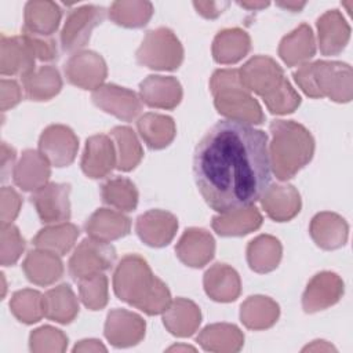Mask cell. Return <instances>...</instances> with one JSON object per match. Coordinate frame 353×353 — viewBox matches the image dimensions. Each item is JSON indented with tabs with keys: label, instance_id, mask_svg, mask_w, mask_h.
<instances>
[{
	"label": "cell",
	"instance_id": "obj_46",
	"mask_svg": "<svg viewBox=\"0 0 353 353\" xmlns=\"http://www.w3.org/2000/svg\"><path fill=\"white\" fill-rule=\"evenodd\" d=\"M0 262L3 266L14 265L25 250V239L12 223H1Z\"/></svg>",
	"mask_w": 353,
	"mask_h": 353
},
{
	"label": "cell",
	"instance_id": "obj_14",
	"mask_svg": "<svg viewBox=\"0 0 353 353\" xmlns=\"http://www.w3.org/2000/svg\"><path fill=\"white\" fill-rule=\"evenodd\" d=\"M343 291V281L336 273L320 272L307 283L302 295V307L306 313L324 310L339 302Z\"/></svg>",
	"mask_w": 353,
	"mask_h": 353
},
{
	"label": "cell",
	"instance_id": "obj_31",
	"mask_svg": "<svg viewBox=\"0 0 353 353\" xmlns=\"http://www.w3.org/2000/svg\"><path fill=\"white\" fill-rule=\"evenodd\" d=\"M251 50L248 33L239 28L221 30L212 41V57L222 65H233L241 61Z\"/></svg>",
	"mask_w": 353,
	"mask_h": 353
},
{
	"label": "cell",
	"instance_id": "obj_47",
	"mask_svg": "<svg viewBox=\"0 0 353 353\" xmlns=\"http://www.w3.org/2000/svg\"><path fill=\"white\" fill-rule=\"evenodd\" d=\"M266 108L274 114L292 113L301 105V97L285 80L270 97L263 99Z\"/></svg>",
	"mask_w": 353,
	"mask_h": 353
},
{
	"label": "cell",
	"instance_id": "obj_2",
	"mask_svg": "<svg viewBox=\"0 0 353 353\" xmlns=\"http://www.w3.org/2000/svg\"><path fill=\"white\" fill-rule=\"evenodd\" d=\"M113 290L119 299L149 316L163 313L172 301L168 287L137 254L125 255L119 262L113 273Z\"/></svg>",
	"mask_w": 353,
	"mask_h": 353
},
{
	"label": "cell",
	"instance_id": "obj_35",
	"mask_svg": "<svg viewBox=\"0 0 353 353\" xmlns=\"http://www.w3.org/2000/svg\"><path fill=\"white\" fill-rule=\"evenodd\" d=\"M43 312L44 317L61 324L73 321L79 313V302L70 285L61 284L48 290L43 295Z\"/></svg>",
	"mask_w": 353,
	"mask_h": 353
},
{
	"label": "cell",
	"instance_id": "obj_40",
	"mask_svg": "<svg viewBox=\"0 0 353 353\" xmlns=\"http://www.w3.org/2000/svg\"><path fill=\"white\" fill-rule=\"evenodd\" d=\"M110 138L113 139L117 154L116 168L124 172L134 170L141 163L143 150L132 128L127 125H117L112 128Z\"/></svg>",
	"mask_w": 353,
	"mask_h": 353
},
{
	"label": "cell",
	"instance_id": "obj_22",
	"mask_svg": "<svg viewBox=\"0 0 353 353\" xmlns=\"http://www.w3.org/2000/svg\"><path fill=\"white\" fill-rule=\"evenodd\" d=\"M319 47L323 55H338L350 39V26L338 10L325 11L316 22Z\"/></svg>",
	"mask_w": 353,
	"mask_h": 353
},
{
	"label": "cell",
	"instance_id": "obj_18",
	"mask_svg": "<svg viewBox=\"0 0 353 353\" xmlns=\"http://www.w3.org/2000/svg\"><path fill=\"white\" fill-rule=\"evenodd\" d=\"M36 55L21 36H0V73L3 76H26L34 70Z\"/></svg>",
	"mask_w": 353,
	"mask_h": 353
},
{
	"label": "cell",
	"instance_id": "obj_1",
	"mask_svg": "<svg viewBox=\"0 0 353 353\" xmlns=\"http://www.w3.org/2000/svg\"><path fill=\"white\" fill-rule=\"evenodd\" d=\"M193 174L205 203L219 214L252 205L272 178L268 134L222 120L196 146Z\"/></svg>",
	"mask_w": 353,
	"mask_h": 353
},
{
	"label": "cell",
	"instance_id": "obj_11",
	"mask_svg": "<svg viewBox=\"0 0 353 353\" xmlns=\"http://www.w3.org/2000/svg\"><path fill=\"white\" fill-rule=\"evenodd\" d=\"M79 138L63 124H51L39 138V150L55 167L70 165L77 154Z\"/></svg>",
	"mask_w": 353,
	"mask_h": 353
},
{
	"label": "cell",
	"instance_id": "obj_55",
	"mask_svg": "<svg viewBox=\"0 0 353 353\" xmlns=\"http://www.w3.org/2000/svg\"><path fill=\"white\" fill-rule=\"evenodd\" d=\"M240 7L243 8H247V10H261V8H265L269 6L268 1H243V3H237Z\"/></svg>",
	"mask_w": 353,
	"mask_h": 353
},
{
	"label": "cell",
	"instance_id": "obj_52",
	"mask_svg": "<svg viewBox=\"0 0 353 353\" xmlns=\"http://www.w3.org/2000/svg\"><path fill=\"white\" fill-rule=\"evenodd\" d=\"M15 150L8 146L6 142L1 143V181H7V175L8 172H11V167L14 165V161H15Z\"/></svg>",
	"mask_w": 353,
	"mask_h": 353
},
{
	"label": "cell",
	"instance_id": "obj_41",
	"mask_svg": "<svg viewBox=\"0 0 353 353\" xmlns=\"http://www.w3.org/2000/svg\"><path fill=\"white\" fill-rule=\"evenodd\" d=\"M109 18L123 28H142L153 15V4L142 0H120L109 7Z\"/></svg>",
	"mask_w": 353,
	"mask_h": 353
},
{
	"label": "cell",
	"instance_id": "obj_7",
	"mask_svg": "<svg viewBox=\"0 0 353 353\" xmlns=\"http://www.w3.org/2000/svg\"><path fill=\"white\" fill-rule=\"evenodd\" d=\"M106 11L103 7L85 4L69 11L61 30V46L63 51L77 52L90 41L92 30L103 22Z\"/></svg>",
	"mask_w": 353,
	"mask_h": 353
},
{
	"label": "cell",
	"instance_id": "obj_27",
	"mask_svg": "<svg viewBox=\"0 0 353 353\" xmlns=\"http://www.w3.org/2000/svg\"><path fill=\"white\" fill-rule=\"evenodd\" d=\"M163 323L172 335L181 338L190 336L201 323L200 307L190 299L176 298L163 312Z\"/></svg>",
	"mask_w": 353,
	"mask_h": 353
},
{
	"label": "cell",
	"instance_id": "obj_5",
	"mask_svg": "<svg viewBox=\"0 0 353 353\" xmlns=\"http://www.w3.org/2000/svg\"><path fill=\"white\" fill-rule=\"evenodd\" d=\"M210 91L219 114L244 124H262L265 114L258 101L241 84L239 69H218L210 79Z\"/></svg>",
	"mask_w": 353,
	"mask_h": 353
},
{
	"label": "cell",
	"instance_id": "obj_38",
	"mask_svg": "<svg viewBox=\"0 0 353 353\" xmlns=\"http://www.w3.org/2000/svg\"><path fill=\"white\" fill-rule=\"evenodd\" d=\"M25 95L30 101H48L58 95L62 88V79L57 68L40 66L22 77Z\"/></svg>",
	"mask_w": 353,
	"mask_h": 353
},
{
	"label": "cell",
	"instance_id": "obj_16",
	"mask_svg": "<svg viewBox=\"0 0 353 353\" xmlns=\"http://www.w3.org/2000/svg\"><path fill=\"white\" fill-rule=\"evenodd\" d=\"M117 165V154L113 139L105 134H97L85 141L81 170L92 179L108 176Z\"/></svg>",
	"mask_w": 353,
	"mask_h": 353
},
{
	"label": "cell",
	"instance_id": "obj_51",
	"mask_svg": "<svg viewBox=\"0 0 353 353\" xmlns=\"http://www.w3.org/2000/svg\"><path fill=\"white\" fill-rule=\"evenodd\" d=\"M193 7L196 11L208 19H214L219 17L228 7V1H193Z\"/></svg>",
	"mask_w": 353,
	"mask_h": 353
},
{
	"label": "cell",
	"instance_id": "obj_25",
	"mask_svg": "<svg viewBox=\"0 0 353 353\" xmlns=\"http://www.w3.org/2000/svg\"><path fill=\"white\" fill-rule=\"evenodd\" d=\"M85 232L88 237L110 243L127 236L131 230V219L121 211L99 208L87 219Z\"/></svg>",
	"mask_w": 353,
	"mask_h": 353
},
{
	"label": "cell",
	"instance_id": "obj_9",
	"mask_svg": "<svg viewBox=\"0 0 353 353\" xmlns=\"http://www.w3.org/2000/svg\"><path fill=\"white\" fill-rule=\"evenodd\" d=\"M241 84L262 99L270 97L285 80L281 66L270 57L256 55L239 69Z\"/></svg>",
	"mask_w": 353,
	"mask_h": 353
},
{
	"label": "cell",
	"instance_id": "obj_17",
	"mask_svg": "<svg viewBox=\"0 0 353 353\" xmlns=\"http://www.w3.org/2000/svg\"><path fill=\"white\" fill-rule=\"evenodd\" d=\"M138 237L150 247L168 245L176 234L178 219L164 210H149L141 214L135 222Z\"/></svg>",
	"mask_w": 353,
	"mask_h": 353
},
{
	"label": "cell",
	"instance_id": "obj_50",
	"mask_svg": "<svg viewBox=\"0 0 353 353\" xmlns=\"http://www.w3.org/2000/svg\"><path fill=\"white\" fill-rule=\"evenodd\" d=\"M0 92H1V110L3 112L14 108L22 99L21 87L14 80L1 79V81H0Z\"/></svg>",
	"mask_w": 353,
	"mask_h": 353
},
{
	"label": "cell",
	"instance_id": "obj_57",
	"mask_svg": "<svg viewBox=\"0 0 353 353\" xmlns=\"http://www.w3.org/2000/svg\"><path fill=\"white\" fill-rule=\"evenodd\" d=\"M174 350H176V352H179V350H192V352H194V347L188 346V345H175V346L168 347V352H174Z\"/></svg>",
	"mask_w": 353,
	"mask_h": 353
},
{
	"label": "cell",
	"instance_id": "obj_4",
	"mask_svg": "<svg viewBox=\"0 0 353 353\" xmlns=\"http://www.w3.org/2000/svg\"><path fill=\"white\" fill-rule=\"evenodd\" d=\"M299 88L310 98H330L346 103L353 98V73L347 63L338 61H316L303 63L294 72Z\"/></svg>",
	"mask_w": 353,
	"mask_h": 353
},
{
	"label": "cell",
	"instance_id": "obj_37",
	"mask_svg": "<svg viewBox=\"0 0 353 353\" xmlns=\"http://www.w3.org/2000/svg\"><path fill=\"white\" fill-rule=\"evenodd\" d=\"M283 255L281 243L270 234H261L247 245V262L256 273H269L274 270Z\"/></svg>",
	"mask_w": 353,
	"mask_h": 353
},
{
	"label": "cell",
	"instance_id": "obj_21",
	"mask_svg": "<svg viewBox=\"0 0 353 353\" xmlns=\"http://www.w3.org/2000/svg\"><path fill=\"white\" fill-rule=\"evenodd\" d=\"M51 176V164L40 150L26 149L19 161L14 165L12 179L18 188L25 192H36L48 183Z\"/></svg>",
	"mask_w": 353,
	"mask_h": 353
},
{
	"label": "cell",
	"instance_id": "obj_3",
	"mask_svg": "<svg viewBox=\"0 0 353 353\" xmlns=\"http://www.w3.org/2000/svg\"><path fill=\"white\" fill-rule=\"evenodd\" d=\"M269 131L270 168L277 179H291L312 160L314 139L306 127L292 120H273Z\"/></svg>",
	"mask_w": 353,
	"mask_h": 353
},
{
	"label": "cell",
	"instance_id": "obj_53",
	"mask_svg": "<svg viewBox=\"0 0 353 353\" xmlns=\"http://www.w3.org/2000/svg\"><path fill=\"white\" fill-rule=\"evenodd\" d=\"M73 352H106V347L98 339H83L74 345Z\"/></svg>",
	"mask_w": 353,
	"mask_h": 353
},
{
	"label": "cell",
	"instance_id": "obj_42",
	"mask_svg": "<svg viewBox=\"0 0 353 353\" xmlns=\"http://www.w3.org/2000/svg\"><path fill=\"white\" fill-rule=\"evenodd\" d=\"M102 201L120 211L130 212L138 205V190L132 181L124 176L108 179L101 186Z\"/></svg>",
	"mask_w": 353,
	"mask_h": 353
},
{
	"label": "cell",
	"instance_id": "obj_44",
	"mask_svg": "<svg viewBox=\"0 0 353 353\" xmlns=\"http://www.w3.org/2000/svg\"><path fill=\"white\" fill-rule=\"evenodd\" d=\"M79 295L85 307L90 310H101L106 306L109 299L108 279L98 273L79 280Z\"/></svg>",
	"mask_w": 353,
	"mask_h": 353
},
{
	"label": "cell",
	"instance_id": "obj_48",
	"mask_svg": "<svg viewBox=\"0 0 353 353\" xmlns=\"http://www.w3.org/2000/svg\"><path fill=\"white\" fill-rule=\"evenodd\" d=\"M22 36L26 39V41L32 47L36 55V59L50 62L58 58L57 40L52 36H43V34L32 33L25 29H22Z\"/></svg>",
	"mask_w": 353,
	"mask_h": 353
},
{
	"label": "cell",
	"instance_id": "obj_30",
	"mask_svg": "<svg viewBox=\"0 0 353 353\" xmlns=\"http://www.w3.org/2000/svg\"><path fill=\"white\" fill-rule=\"evenodd\" d=\"M262 215L254 205L223 212L212 218V229L223 237H236L248 234L262 225Z\"/></svg>",
	"mask_w": 353,
	"mask_h": 353
},
{
	"label": "cell",
	"instance_id": "obj_10",
	"mask_svg": "<svg viewBox=\"0 0 353 353\" xmlns=\"http://www.w3.org/2000/svg\"><path fill=\"white\" fill-rule=\"evenodd\" d=\"M63 72L70 84L94 91L103 85L108 76V66L98 52L81 50L65 62Z\"/></svg>",
	"mask_w": 353,
	"mask_h": 353
},
{
	"label": "cell",
	"instance_id": "obj_19",
	"mask_svg": "<svg viewBox=\"0 0 353 353\" xmlns=\"http://www.w3.org/2000/svg\"><path fill=\"white\" fill-rule=\"evenodd\" d=\"M178 259L190 268H203L215 254V240L201 228H189L175 245Z\"/></svg>",
	"mask_w": 353,
	"mask_h": 353
},
{
	"label": "cell",
	"instance_id": "obj_15",
	"mask_svg": "<svg viewBox=\"0 0 353 353\" xmlns=\"http://www.w3.org/2000/svg\"><path fill=\"white\" fill-rule=\"evenodd\" d=\"M145 320L130 310L113 309L105 321V336L116 347H128L139 343L145 336Z\"/></svg>",
	"mask_w": 353,
	"mask_h": 353
},
{
	"label": "cell",
	"instance_id": "obj_23",
	"mask_svg": "<svg viewBox=\"0 0 353 353\" xmlns=\"http://www.w3.org/2000/svg\"><path fill=\"white\" fill-rule=\"evenodd\" d=\"M261 204L268 216L276 222H287L301 211V194L288 183L268 188L261 196Z\"/></svg>",
	"mask_w": 353,
	"mask_h": 353
},
{
	"label": "cell",
	"instance_id": "obj_6",
	"mask_svg": "<svg viewBox=\"0 0 353 353\" xmlns=\"http://www.w3.org/2000/svg\"><path fill=\"white\" fill-rule=\"evenodd\" d=\"M139 65L154 70H175L183 61V47L168 28L149 30L137 50Z\"/></svg>",
	"mask_w": 353,
	"mask_h": 353
},
{
	"label": "cell",
	"instance_id": "obj_33",
	"mask_svg": "<svg viewBox=\"0 0 353 353\" xmlns=\"http://www.w3.org/2000/svg\"><path fill=\"white\" fill-rule=\"evenodd\" d=\"M197 342L207 352L233 353L244 345V335L239 327L228 323L207 325L197 336Z\"/></svg>",
	"mask_w": 353,
	"mask_h": 353
},
{
	"label": "cell",
	"instance_id": "obj_32",
	"mask_svg": "<svg viewBox=\"0 0 353 353\" xmlns=\"http://www.w3.org/2000/svg\"><path fill=\"white\" fill-rule=\"evenodd\" d=\"M62 18L61 7L54 1L47 0H33L25 4L23 21L25 25L22 29L32 33L52 36L59 26Z\"/></svg>",
	"mask_w": 353,
	"mask_h": 353
},
{
	"label": "cell",
	"instance_id": "obj_49",
	"mask_svg": "<svg viewBox=\"0 0 353 353\" xmlns=\"http://www.w3.org/2000/svg\"><path fill=\"white\" fill-rule=\"evenodd\" d=\"M1 201V223H12V221L18 216L22 199L19 193L8 186H3L0 192Z\"/></svg>",
	"mask_w": 353,
	"mask_h": 353
},
{
	"label": "cell",
	"instance_id": "obj_39",
	"mask_svg": "<svg viewBox=\"0 0 353 353\" xmlns=\"http://www.w3.org/2000/svg\"><path fill=\"white\" fill-rule=\"evenodd\" d=\"M79 234V228L70 222L52 223L39 230L33 237V244L36 248L47 250L62 256L72 250Z\"/></svg>",
	"mask_w": 353,
	"mask_h": 353
},
{
	"label": "cell",
	"instance_id": "obj_13",
	"mask_svg": "<svg viewBox=\"0 0 353 353\" xmlns=\"http://www.w3.org/2000/svg\"><path fill=\"white\" fill-rule=\"evenodd\" d=\"M91 99L97 108L123 121H132L142 110L139 95L116 84H103L94 90Z\"/></svg>",
	"mask_w": 353,
	"mask_h": 353
},
{
	"label": "cell",
	"instance_id": "obj_24",
	"mask_svg": "<svg viewBox=\"0 0 353 353\" xmlns=\"http://www.w3.org/2000/svg\"><path fill=\"white\" fill-rule=\"evenodd\" d=\"M309 233L323 250H336L346 244L349 236L347 222L338 214L323 211L313 216Z\"/></svg>",
	"mask_w": 353,
	"mask_h": 353
},
{
	"label": "cell",
	"instance_id": "obj_56",
	"mask_svg": "<svg viewBox=\"0 0 353 353\" xmlns=\"http://www.w3.org/2000/svg\"><path fill=\"white\" fill-rule=\"evenodd\" d=\"M279 7L281 8H285V10H290V11H301L306 3H296V1H287V3H277Z\"/></svg>",
	"mask_w": 353,
	"mask_h": 353
},
{
	"label": "cell",
	"instance_id": "obj_20",
	"mask_svg": "<svg viewBox=\"0 0 353 353\" xmlns=\"http://www.w3.org/2000/svg\"><path fill=\"white\" fill-rule=\"evenodd\" d=\"M182 85L172 76L150 74L139 84V98L149 108L174 109L182 99Z\"/></svg>",
	"mask_w": 353,
	"mask_h": 353
},
{
	"label": "cell",
	"instance_id": "obj_8",
	"mask_svg": "<svg viewBox=\"0 0 353 353\" xmlns=\"http://www.w3.org/2000/svg\"><path fill=\"white\" fill-rule=\"evenodd\" d=\"M114 259L116 251L109 243L87 237L73 251L68 263L69 273L79 281L80 279L103 273L110 269Z\"/></svg>",
	"mask_w": 353,
	"mask_h": 353
},
{
	"label": "cell",
	"instance_id": "obj_29",
	"mask_svg": "<svg viewBox=\"0 0 353 353\" xmlns=\"http://www.w3.org/2000/svg\"><path fill=\"white\" fill-rule=\"evenodd\" d=\"M316 54V41L312 28L302 23L284 36L279 44V55L288 65H303Z\"/></svg>",
	"mask_w": 353,
	"mask_h": 353
},
{
	"label": "cell",
	"instance_id": "obj_36",
	"mask_svg": "<svg viewBox=\"0 0 353 353\" xmlns=\"http://www.w3.org/2000/svg\"><path fill=\"white\" fill-rule=\"evenodd\" d=\"M280 316L279 305L269 296H248L240 307V320L250 330L270 328Z\"/></svg>",
	"mask_w": 353,
	"mask_h": 353
},
{
	"label": "cell",
	"instance_id": "obj_45",
	"mask_svg": "<svg viewBox=\"0 0 353 353\" xmlns=\"http://www.w3.org/2000/svg\"><path fill=\"white\" fill-rule=\"evenodd\" d=\"M29 345L30 350L34 353L65 352L68 347V336L58 328L43 325L30 334Z\"/></svg>",
	"mask_w": 353,
	"mask_h": 353
},
{
	"label": "cell",
	"instance_id": "obj_26",
	"mask_svg": "<svg viewBox=\"0 0 353 353\" xmlns=\"http://www.w3.org/2000/svg\"><path fill=\"white\" fill-rule=\"evenodd\" d=\"M205 294L216 302H233L241 292V281L239 273L226 263H215L203 279Z\"/></svg>",
	"mask_w": 353,
	"mask_h": 353
},
{
	"label": "cell",
	"instance_id": "obj_43",
	"mask_svg": "<svg viewBox=\"0 0 353 353\" xmlns=\"http://www.w3.org/2000/svg\"><path fill=\"white\" fill-rule=\"evenodd\" d=\"M10 309L18 321L23 324L37 323L44 316L43 295L30 288L19 290L11 296Z\"/></svg>",
	"mask_w": 353,
	"mask_h": 353
},
{
	"label": "cell",
	"instance_id": "obj_12",
	"mask_svg": "<svg viewBox=\"0 0 353 353\" xmlns=\"http://www.w3.org/2000/svg\"><path fill=\"white\" fill-rule=\"evenodd\" d=\"M70 185L48 182L33 192L30 203L34 205L43 223L52 225L66 222L70 218Z\"/></svg>",
	"mask_w": 353,
	"mask_h": 353
},
{
	"label": "cell",
	"instance_id": "obj_28",
	"mask_svg": "<svg viewBox=\"0 0 353 353\" xmlns=\"http://www.w3.org/2000/svg\"><path fill=\"white\" fill-rule=\"evenodd\" d=\"M22 269L28 280L37 285H50L63 274V263L59 255L41 248L26 255Z\"/></svg>",
	"mask_w": 353,
	"mask_h": 353
},
{
	"label": "cell",
	"instance_id": "obj_34",
	"mask_svg": "<svg viewBox=\"0 0 353 353\" xmlns=\"http://www.w3.org/2000/svg\"><path fill=\"white\" fill-rule=\"evenodd\" d=\"M141 138L150 149L167 148L176 135V127L172 117L159 113H145L137 121Z\"/></svg>",
	"mask_w": 353,
	"mask_h": 353
},
{
	"label": "cell",
	"instance_id": "obj_54",
	"mask_svg": "<svg viewBox=\"0 0 353 353\" xmlns=\"http://www.w3.org/2000/svg\"><path fill=\"white\" fill-rule=\"evenodd\" d=\"M307 350H310V352H330V350H336L332 345H330L328 342H325V341H314L312 345H307L306 347H303V352H307Z\"/></svg>",
	"mask_w": 353,
	"mask_h": 353
}]
</instances>
